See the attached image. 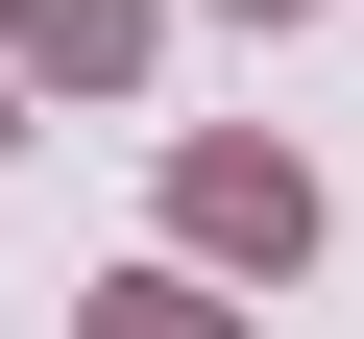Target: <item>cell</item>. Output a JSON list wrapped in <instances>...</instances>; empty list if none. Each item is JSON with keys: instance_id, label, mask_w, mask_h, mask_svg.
Masks as SVG:
<instances>
[]
</instances>
